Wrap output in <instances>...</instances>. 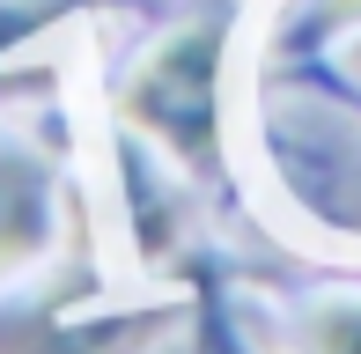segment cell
<instances>
[{"instance_id": "6da1fadb", "label": "cell", "mask_w": 361, "mask_h": 354, "mask_svg": "<svg viewBox=\"0 0 361 354\" xmlns=\"http://www.w3.org/2000/svg\"><path fill=\"white\" fill-rule=\"evenodd\" d=\"M221 23L170 30L118 89V118L192 177L221 170Z\"/></svg>"}, {"instance_id": "5b68a950", "label": "cell", "mask_w": 361, "mask_h": 354, "mask_svg": "<svg viewBox=\"0 0 361 354\" xmlns=\"http://www.w3.org/2000/svg\"><path fill=\"white\" fill-rule=\"evenodd\" d=\"M207 354H228V347H221V340H207Z\"/></svg>"}, {"instance_id": "277c9868", "label": "cell", "mask_w": 361, "mask_h": 354, "mask_svg": "<svg viewBox=\"0 0 361 354\" xmlns=\"http://www.w3.org/2000/svg\"><path fill=\"white\" fill-rule=\"evenodd\" d=\"M302 354H361V295H317L295 332Z\"/></svg>"}, {"instance_id": "3957f363", "label": "cell", "mask_w": 361, "mask_h": 354, "mask_svg": "<svg viewBox=\"0 0 361 354\" xmlns=\"http://www.w3.org/2000/svg\"><path fill=\"white\" fill-rule=\"evenodd\" d=\"M155 325H44V317H15L0 325V354H140Z\"/></svg>"}, {"instance_id": "7a4b0ae2", "label": "cell", "mask_w": 361, "mask_h": 354, "mask_svg": "<svg viewBox=\"0 0 361 354\" xmlns=\"http://www.w3.org/2000/svg\"><path fill=\"white\" fill-rule=\"evenodd\" d=\"M59 236V177L30 148L0 140V281L23 266H37Z\"/></svg>"}]
</instances>
